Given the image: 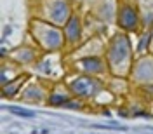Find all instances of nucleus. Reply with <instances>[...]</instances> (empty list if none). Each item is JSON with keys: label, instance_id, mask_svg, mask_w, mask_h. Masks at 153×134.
<instances>
[{"label": "nucleus", "instance_id": "nucleus-2", "mask_svg": "<svg viewBox=\"0 0 153 134\" xmlns=\"http://www.w3.org/2000/svg\"><path fill=\"white\" fill-rule=\"evenodd\" d=\"M31 33L38 44H42V47L49 51H57L63 45V35L52 25H45L42 21H31Z\"/></svg>", "mask_w": 153, "mask_h": 134}, {"label": "nucleus", "instance_id": "nucleus-4", "mask_svg": "<svg viewBox=\"0 0 153 134\" xmlns=\"http://www.w3.org/2000/svg\"><path fill=\"white\" fill-rule=\"evenodd\" d=\"M70 89L76 96H94L101 89V84L99 80L89 78V77H78L73 82H70Z\"/></svg>", "mask_w": 153, "mask_h": 134}, {"label": "nucleus", "instance_id": "nucleus-5", "mask_svg": "<svg viewBox=\"0 0 153 134\" xmlns=\"http://www.w3.org/2000/svg\"><path fill=\"white\" fill-rule=\"evenodd\" d=\"M118 25L125 30H136L137 25H139V14L137 10L131 7V5H124L120 7V12H118Z\"/></svg>", "mask_w": 153, "mask_h": 134}, {"label": "nucleus", "instance_id": "nucleus-3", "mask_svg": "<svg viewBox=\"0 0 153 134\" xmlns=\"http://www.w3.org/2000/svg\"><path fill=\"white\" fill-rule=\"evenodd\" d=\"M42 10L45 12V18L57 25H63L70 18V5L65 0H45Z\"/></svg>", "mask_w": 153, "mask_h": 134}, {"label": "nucleus", "instance_id": "nucleus-6", "mask_svg": "<svg viewBox=\"0 0 153 134\" xmlns=\"http://www.w3.org/2000/svg\"><path fill=\"white\" fill-rule=\"evenodd\" d=\"M76 66H80L78 70L87 71V73H103V71H105L103 61H101V59H96V57H85V59L78 61Z\"/></svg>", "mask_w": 153, "mask_h": 134}, {"label": "nucleus", "instance_id": "nucleus-1", "mask_svg": "<svg viewBox=\"0 0 153 134\" xmlns=\"http://www.w3.org/2000/svg\"><path fill=\"white\" fill-rule=\"evenodd\" d=\"M108 63L115 75H125L131 68V44L125 35H117L108 49Z\"/></svg>", "mask_w": 153, "mask_h": 134}, {"label": "nucleus", "instance_id": "nucleus-7", "mask_svg": "<svg viewBox=\"0 0 153 134\" xmlns=\"http://www.w3.org/2000/svg\"><path fill=\"white\" fill-rule=\"evenodd\" d=\"M66 38L70 44H75L80 40V35H82V26H80V21L78 18H71L68 19V25H66Z\"/></svg>", "mask_w": 153, "mask_h": 134}]
</instances>
